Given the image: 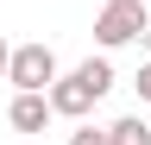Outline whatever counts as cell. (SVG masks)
I'll return each mask as SVG.
<instances>
[{"label":"cell","mask_w":151,"mask_h":145,"mask_svg":"<svg viewBox=\"0 0 151 145\" xmlns=\"http://www.w3.org/2000/svg\"><path fill=\"white\" fill-rule=\"evenodd\" d=\"M151 32V6L145 0H107L94 13V44L101 50H120V44H139Z\"/></svg>","instance_id":"cell-1"},{"label":"cell","mask_w":151,"mask_h":145,"mask_svg":"<svg viewBox=\"0 0 151 145\" xmlns=\"http://www.w3.org/2000/svg\"><path fill=\"white\" fill-rule=\"evenodd\" d=\"M50 76H57V50H50L44 38H32V44H13V50H6V82H13V88L44 95Z\"/></svg>","instance_id":"cell-2"},{"label":"cell","mask_w":151,"mask_h":145,"mask_svg":"<svg viewBox=\"0 0 151 145\" xmlns=\"http://www.w3.org/2000/svg\"><path fill=\"white\" fill-rule=\"evenodd\" d=\"M44 101H50V120H82L88 107H94V95H88L82 82H76V69H69V76H50Z\"/></svg>","instance_id":"cell-3"},{"label":"cell","mask_w":151,"mask_h":145,"mask_svg":"<svg viewBox=\"0 0 151 145\" xmlns=\"http://www.w3.org/2000/svg\"><path fill=\"white\" fill-rule=\"evenodd\" d=\"M6 126H13V133H44V126H50V101H44V95H32V88H13Z\"/></svg>","instance_id":"cell-4"},{"label":"cell","mask_w":151,"mask_h":145,"mask_svg":"<svg viewBox=\"0 0 151 145\" xmlns=\"http://www.w3.org/2000/svg\"><path fill=\"white\" fill-rule=\"evenodd\" d=\"M76 82H82L94 101H101L107 88H113V63H107V57H82V63H76Z\"/></svg>","instance_id":"cell-5"},{"label":"cell","mask_w":151,"mask_h":145,"mask_svg":"<svg viewBox=\"0 0 151 145\" xmlns=\"http://www.w3.org/2000/svg\"><path fill=\"white\" fill-rule=\"evenodd\" d=\"M107 145H151V126H145L139 114H126V120L107 126Z\"/></svg>","instance_id":"cell-6"},{"label":"cell","mask_w":151,"mask_h":145,"mask_svg":"<svg viewBox=\"0 0 151 145\" xmlns=\"http://www.w3.org/2000/svg\"><path fill=\"white\" fill-rule=\"evenodd\" d=\"M69 145H107V133H101V126H76Z\"/></svg>","instance_id":"cell-7"},{"label":"cell","mask_w":151,"mask_h":145,"mask_svg":"<svg viewBox=\"0 0 151 145\" xmlns=\"http://www.w3.org/2000/svg\"><path fill=\"white\" fill-rule=\"evenodd\" d=\"M132 88H139V101H145V107H151V57H145V63H139V76H132Z\"/></svg>","instance_id":"cell-8"},{"label":"cell","mask_w":151,"mask_h":145,"mask_svg":"<svg viewBox=\"0 0 151 145\" xmlns=\"http://www.w3.org/2000/svg\"><path fill=\"white\" fill-rule=\"evenodd\" d=\"M6 50H13V44H6V38H0V82H6Z\"/></svg>","instance_id":"cell-9"}]
</instances>
